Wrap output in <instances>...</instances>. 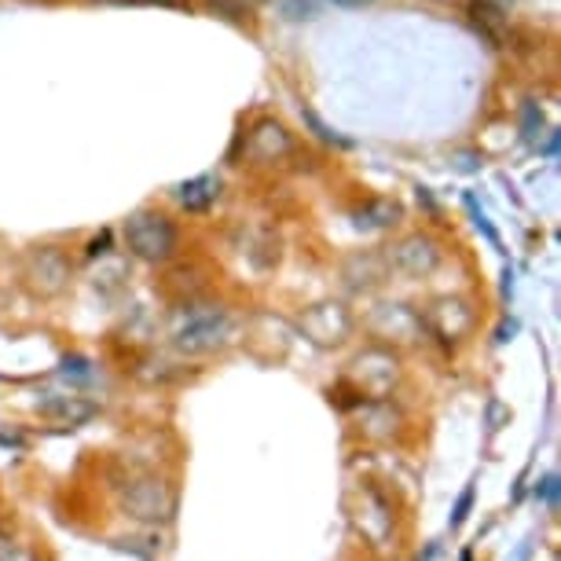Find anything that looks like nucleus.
<instances>
[{
    "instance_id": "1",
    "label": "nucleus",
    "mask_w": 561,
    "mask_h": 561,
    "mask_svg": "<svg viewBox=\"0 0 561 561\" xmlns=\"http://www.w3.org/2000/svg\"><path fill=\"white\" fill-rule=\"evenodd\" d=\"M231 337H236V323H231L228 312L220 309H198L187 312L180 327L173 331V345L184 356H203V353H217L225 348Z\"/></svg>"
},
{
    "instance_id": "2",
    "label": "nucleus",
    "mask_w": 561,
    "mask_h": 561,
    "mask_svg": "<svg viewBox=\"0 0 561 561\" xmlns=\"http://www.w3.org/2000/svg\"><path fill=\"white\" fill-rule=\"evenodd\" d=\"M122 511L129 514L133 522L162 525L176 511V492H173V484H165L162 478H154V473H136L122 489Z\"/></svg>"
},
{
    "instance_id": "3",
    "label": "nucleus",
    "mask_w": 561,
    "mask_h": 561,
    "mask_svg": "<svg viewBox=\"0 0 561 561\" xmlns=\"http://www.w3.org/2000/svg\"><path fill=\"white\" fill-rule=\"evenodd\" d=\"M125 247L140 261H151V264L169 261L176 250L173 220L162 217L158 209H136V214L125 220Z\"/></svg>"
},
{
    "instance_id": "4",
    "label": "nucleus",
    "mask_w": 561,
    "mask_h": 561,
    "mask_svg": "<svg viewBox=\"0 0 561 561\" xmlns=\"http://www.w3.org/2000/svg\"><path fill=\"white\" fill-rule=\"evenodd\" d=\"M348 522L375 547H386L389 536H393V511H389V503L375 489H359L348 495Z\"/></svg>"
},
{
    "instance_id": "5",
    "label": "nucleus",
    "mask_w": 561,
    "mask_h": 561,
    "mask_svg": "<svg viewBox=\"0 0 561 561\" xmlns=\"http://www.w3.org/2000/svg\"><path fill=\"white\" fill-rule=\"evenodd\" d=\"M397 375H400L397 356L386 353V348H367L353 364V378L364 397H386L397 386Z\"/></svg>"
},
{
    "instance_id": "6",
    "label": "nucleus",
    "mask_w": 561,
    "mask_h": 561,
    "mask_svg": "<svg viewBox=\"0 0 561 561\" xmlns=\"http://www.w3.org/2000/svg\"><path fill=\"white\" fill-rule=\"evenodd\" d=\"M301 331L312 337L316 345H323V348H331V345H342L348 331H353V316H348L342 305H316V309L305 312V320H301Z\"/></svg>"
},
{
    "instance_id": "7",
    "label": "nucleus",
    "mask_w": 561,
    "mask_h": 561,
    "mask_svg": "<svg viewBox=\"0 0 561 561\" xmlns=\"http://www.w3.org/2000/svg\"><path fill=\"white\" fill-rule=\"evenodd\" d=\"M440 250L433 247V239L426 236H408L400 239L397 247H389V268L400 275H430L437 268Z\"/></svg>"
},
{
    "instance_id": "8",
    "label": "nucleus",
    "mask_w": 561,
    "mask_h": 561,
    "mask_svg": "<svg viewBox=\"0 0 561 561\" xmlns=\"http://www.w3.org/2000/svg\"><path fill=\"white\" fill-rule=\"evenodd\" d=\"M430 327L440 342L455 345L473 331V309L462 298H440V301H433V309H430Z\"/></svg>"
},
{
    "instance_id": "9",
    "label": "nucleus",
    "mask_w": 561,
    "mask_h": 561,
    "mask_svg": "<svg viewBox=\"0 0 561 561\" xmlns=\"http://www.w3.org/2000/svg\"><path fill=\"white\" fill-rule=\"evenodd\" d=\"M419 327L422 320L408 305H382V309H375V316H370V331L386 337V342H415Z\"/></svg>"
},
{
    "instance_id": "10",
    "label": "nucleus",
    "mask_w": 561,
    "mask_h": 561,
    "mask_svg": "<svg viewBox=\"0 0 561 561\" xmlns=\"http://www.w3.org/2000/svg\"><path fill=\"white\" fill-rule=\"evenodd\" d=\"M26 279L37 294H59L70 279V264L56 250H41L26 264Z\"/></svg>"
},
{
    "instance_id": "11",
    "label": "nucleus",
    "mask_w": 561,
    "mask_h": 561,
    "mask_svg": "<svg viewBox=\"0 0 561 561\" xmlns=\"http://www.w3.org/2000/svg\"><path fill=\"white\" fill-rule=\"evenodd\" d=\"M247 154L253 162H279V158L290 154V133L279 122H261L247 136Z\"/></svg>"
},
{
    "instance_id": "12",
    "label": "nucleus",
    "mask_w": 561,
    "mask_h": 561,
    "mask_svg": "<svg viewBox=\"0 0 561 561\" xmlns=\"http://www.w3.org/2000/svg\"><path fill=\"white\" fill-rule=\"evenodd\" d=\"M173 198L187 209V214H203V209H209L220 198V180L217 176H195V180H187V184H176Z\"/></svg>"
},
{
    "instance_id": "13",
    "label": "nucleus",
    "mask_w": 561,
    "mask_h": 561,
    "mask_svg": "<svg viewBox=\"0 0 561 561\" xmlns=\"http://www.w3.org/2000/svg\"><path fill=\"white\" fill-rule=\"evenodd\" d=\"M92 408L89 400L81 397H51V400H41V415L56 419V422H70V426H78V422L92 419Z\"/></svg>"
},
{
    "instance_id": "14",
    "label": "nucleus",
    "mask_w": 561,
    "mask_h": 561,
    "mask_svg": "<svg viewBox=\"0 0 561 561\" xmlns=\"http://www.w3.org/2000/svg\"><path fill=\"white\" fill-rule=\"evenodd\" d=\"M393 217H397V206H389V203H370L367 209H359V225H367V228H382Z\"/></svg>"
},
{
    "instance_id": "15",
    "label": "nucleus",
    "mask_w": 561,
    "mask_h": 561,
    "mask_svg": "<svg viewBox=\"0 0 561 561\" xmlns=\"http://www.w3.org/2000/svg\"><path fill=\"white\" fill-rule=\"evenodd\" d=\"M473 495H478V489H473V484H466L462 489V495H459V503L451 506V533L455 528H462L466 525V517H470V511H473Z\"/></svg>"
},
{
    "instance_id": "16",
    "label": "nucleus",
    "mask_w": 561,
    "mask_h": 561,
    "mask_svg": "<svg viewBox=\"0 0 561 561\" xmlns=\"http://www.w3.org/2000/svg\"><path fill=\"white\" fill-rule=\"evenodd\" d=\"M0 561H37V554L23 543H12V539H0Z\"/></svg>"
},
{
    "instance_id": "17",
    "label": "nucleus",
    "mask_w": 561,
    "mask_h": 561,
    "mask_svg": "<svg viewBox=\"0 0 561 561\" xmlns=\"http://www.w3.org/2000/svg\"><path fill=\"white\" fill-rule=\"evenodd\" d=\"M558 492H561L558 473H547V478L536 484V500H539V503H547V506H558Z\"/></svg>"
},
{
    "instance_id": "18",
    "label": "nucleus",
    "mask_w": 561,
    "mask_h": 561,
    "mask_svg": "<svg viewBox=\"0 0 561 561\" xmlns=\"http://www.w3.org/2000/svg\"><path fill=\"white\" fill-rule=\"evenodd\" d=\"M62 375L89 378V359H84V356H67V359H62Z\"/></svg>"
},
{
    "instance_id": "19",
    "label": "nucleus",
    "mask_w": 561,
    "mask_h": 561,
    "mask_svg": "<svg viewBox=\"0 0 561 561\" xmlns=\"http://www.w3.org/2000/svg\"><path fill=\"white\" fill-rule=\"evenodd\" d=\"M334 4H345V8H356V4H367V0H334Z\"/></svg>"
},
{
    "instance_id": "20",
    "label": "nucleus",
    "mask_w": 561,
    "mask_h": 561,
    "mask_svg": "<svg viewBox=\"0 0 561 561\" xmlns=\"http://www.w3.org/2000/svg\"><path fill=\"white\" fill-rule=\"evenodd\" d=\"M492 4H511V0H492Z\"/></svg>"
}]
</instances>
